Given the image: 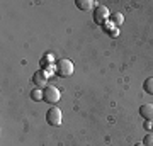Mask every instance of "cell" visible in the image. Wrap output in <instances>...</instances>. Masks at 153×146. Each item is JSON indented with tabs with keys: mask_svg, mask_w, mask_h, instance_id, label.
Returning a JSON list of instances; mask_svg holds the SVG:
<instances>
[{
	"mask_svg": "<svg viewBox=\"0 0 153 146\" xmlns=\"http://www.w3.org/2000/svg\"><path fill=\"white\" fill-rule=\"evenodd\" d=\"M55 65H56V73L60 76L66 78V76L73 75V63L70 60H58Z\"/></svg>",
	"mask_w": 153,
	"mask_h": 146,
	"instance_id": "1",
	"label": "cell"
},
{
	"mask_svg": "<svg viewBox=\"0 0 153 146\" xmlns=\"http://www.w3.org/2000/svg\"><path fill=\"white\" fill-rule=\"evenodd\" d=\"M109 17H111V12L105 5H97L95 7V10H94V22H95V24L104 26Z\"/></svg>",
	"mask_w": 153,
	"mask_h": 146,
	"instance_id": "2",
	"label": "cell"
},
{
	"mask_svg": "<svg viewBox=\"0 0 153 146\" xmlns=\"http://www.w3.org/2000/svg\"><path fill=\"white\" fill-rule=\"evenodd\" d=\"M61 99V92L56 88V87L53 85H48L46 88H44V102H48V104H58V100Z\"/></svg>",
	"mask_w": 153,
	"mask_h": 146,
	"instance_id": "3",
	"label": "cell"
},
{
	"mask_svg": "<svg viewBox=\"0 0 153 146\" xmlns=\"http://www.w3.org/2000/svg\"><path fill=\"white\" fill-rule=\"evenodd\" d=\"M46 122L49 126H60L61 124V110L58 107H49L46 112Z\"/></svg>",
	"mask_w": 153,
	"mask_h": 146,
	"instance_id": "4",
	"label": "cell"
},
{
	"mask_svg": "<svg viewBox=\"0 0 153 146\" xmlns=\"http://www.w3.org/2000/svg\"><path fill=\"white\" fill-rule=\"evenodd\" d=\"M48 78H49V75L44 70H38L33 75V82H34V85L38 87V88H46V82H48Z\"/></svg>",
	"mask_w": 153,
	"mask_h": 146,
	"instance_id": "5",
	"label": "cell"
},
{
	"mask_svg": "<svg viewBox=\"0 0 153 146\" xmlns=\"http://www.w3.org/2000/svg\"><path fill=\"white\" fill-rule=\"evenodd\" d=\"M140 116L145 121L153 122V104H145V105H141L140 107Z\"/></svg>",
	"mask_w": 153,
	"mask_h": 146,
	"instance_id": "6",
	"label": "cell"
},
{
	"mask_svg": "<svg viewBox=\"0 0 153 146\" xmlns=\"http://www.w3.org/2000/svg\"><path fill=\"white\" fill-rule=\"evenodd\" d=\"M75 5L78 7V10H85L87 12V10H92L95 4H94L92 0H76Z\"/></svg>",
	"mask_w": 153,
	"mask_h": 146,
	"instance_id": "7",
	"label": "cell"
},
{
	"mask_svg": "<svg viewBox=\"0 0 153 146\" xmlns=\"http://www.w3.org/2000/svg\"><path fill=\"white\" fill-rule=\"evenodd\" d=\"M109 19H111V22H112L114 26H121V24L124 22V16H123L121 12H112Z\"/></svg>",
	"mask_w": 153,
	"mask_h": 146,
	"instance_id": "8",
	"label": "cell"
},
{
	"mask_svg": "<svg viewBox=\"0 0 153 146\" xmlns=\"http://www.w3.org/2000/svg\"><path fill=\"white\" fill-rule=\"evenodd\" d=\"M31 99L33 100H36V102H39V100H43L44 99V90L43 88H34V90H31Z\"/></svg>",
	"mask_w": 153,
	"mask_h": 146,
	"instance_id": "9",
	"label": "cell"
},
{
	"mask_svg": "<svg viewBox=\"0 0 153 146\" xmlns=\"http://www.w3.org/2000/svg\"><path fill=\"white\" fill-rule=\"evenodd\" d=\"M143 90H145L146 93H150V95H153V76H150V78L145 80V83H143Z\"/></svg>",
	"mask_w": 153,
	"mask_h": 146,
	"instance_id": "10",
	"label": "cell"
},
{
	"mask_svg": "<svg viewBox=\"0 0 153 146\" xmlns=\"http://www.w3.org/2000/svg\"><path fill=\"white\" fill-rule=\"evenodd\" d=\"M143 145L145 146H153V133H148L143 139Z\"/></svg>",
	"mask_w": 153,
	"mask_h": 146,
	"instance_id": "11",
	"label": "cell"
},
{
	"mask_svg": "<svg viewBox=\"0 0 153 146\" xmlns=\"http://www.w3.org/2000/svg\"><path fill=\"white\" fill-rule=\"evenodd\" d=\"M145 127H146V129H150V127H152V122H150V121H146V124H145Z\"/></svg>",
	"mask_w": 153,
	"mask_h": 146,
	"instance_id": "12",
	"label": "cell"
},
{
	"mask_svg": "<svg viewBox=\"0 0 153 146\" xmlns=\"http://www.w3.org/2000/svg\"><path fill=\"white\" fill-rule=\"evenodd\" d=\"M134 146H145V145H143V143H136Z\"/></svg>",
	"mask_w": 153,
	"mask_h": 146,
	"instance_id": "13",
	"label": "cell"
}]
</instances>
